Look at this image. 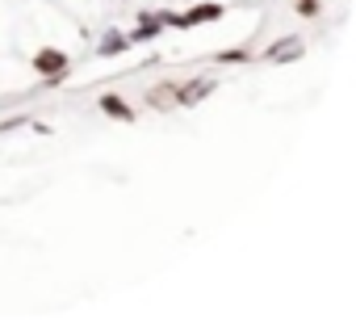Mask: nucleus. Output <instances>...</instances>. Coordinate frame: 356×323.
<instances>
[{
	"label": "nucleus",
	"mask_w": 356,
	"mask_h": 323,
	"mask_svg": "<svg viewBox=\"0 0 356 323\" xmlns=\"http://www.w3.org/2000/svg\"><path fill=\"white\" fill-rule=\"evenodd\" d=\"M63 68V55H42V72H59Z\"/></svg>",
	"instance_id": "1"
}]
</instances>
